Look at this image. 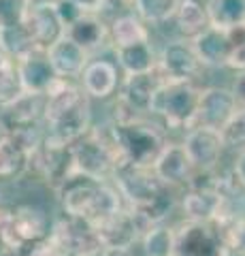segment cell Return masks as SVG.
I'll return each mask as SVG.
<instances>
[{
	"mask_svg": "<svg viewBox=\"0 0 245 256\" xmlns=\"http://www.w3.org/2000/svg\"><path fill=\"white\" fill-rule=\"evenodd\" d=\"M92 100L81 86L58 79L45 94L43 134L58 146H73L92 128Z\"/></svg>",
	"mask_w": 245,
	"mask_h": 256,
	"instance_id": "cell-1",
	"label": "cell"
},
{
	"mask_svg": "<svg viewBox=\"0 0 245 256\" xmlns=\"http://www.w3.org/2000/svg\"><path fill=\"white\" fill-rule=\"evenodd\" d=\"M64 216L81 218L90 224H100L109 216L124 210V198L111 182H100L81 173H73L56 190Z\"/></svg>",
	"mask_w": 245,
	"mask_h": 256,
	"instance_id": "cell-2",
	"label": "cell"
},
{
	"mask_svg": "<svg viewBox=\"0 0 245 256\" xmlns=\"http://www.w3.org/2000/svg\"><path fill=\"white\" fill-rule=\"evenodd\" d=\"M111 139L117 162H130L139 166H154L160 152L169 143L164 128L156 126L149 120H137L128 124L111 122Z\"/></svg>",
	"mask_w": 245,
	"mask_h": 256,
	"instance_id": "cell-3",
	"label": "cell"
},
{
	"mask_svg": "<svg viewBox=\"0 0 245 256\" xmlns=\"http://www.w3.org/2000/svg\"><path fill=\"white\" fill-rule=\"evenodd\" d=\"M201 90L196 84L164 82L152 100L149 116L160 118L167 130H190L196 122Z\"/></svg>",
	"mask_w": 245,
	"mask_h": 256,
	"instance_id": "cell-4",
	"label": "cell"
},
{
	"mask_svg": "<svg viewBox=\"0 0 245 256\" xmlns=\"http://www.w3.org/2000/svg\"><path fill=\"white\" fill-rule=\"evenodd\" d=\"M75 173L88 175V178L111 182V175L117 164L115 146L111 139V122L92 126L90 132L70 146Z\"/></svg>",
	"mask_w": 245,
	"mask_h": 256,
	"instance_id": "cell-5",
	"label": "cell"
},
{
	"mask_svg": "<svg viewBox=\"0 0 245 256\" xmlns=\"http://www.w3.org/2000/svg\"><path fill=\"white\" fill-rule=\"evenodd\" d=\"M51 224L49 214L43 207L30 203L15 205L0 228V242L4 248H13V250H30L45 237H49Z\"/></svg>",
	"mask_w": 245,
	"mask_h": 256,
	"instance_id": "cell-6",
	"label": "cell"
},
{
	"mask_svg": "<svg viewBox=\"0 0 245 256\" xmlns=\"http://www.w3.org/2000/svg\"><path fill=\"white\" fill-rule=\"evenodd\" d=\"M111 182L128 210L143 207L167 188L158 180V175L154 173L152 166H139L130 162H117L115 171L111 175Z\"/></svg>",
	"mask_w": 245,
	"mask_h": 256,
	"instance_id": "cell-7",
	"label": "cell"
},
{
	"mask_svg": "<svg viewBox=\"0 0 245 256\" xmlns=\"http://www.w3.org/2000/svg\"><path fill=\"white\" fill-rule=\"evenodd\" d=\"M213 222H184L175 228L173 256H231Z\"/></svg>",
	"mask_w": 245,
	"mask_h": 256,
	"instance_id": "cell-8",
	"label": "cell"
},
{
	"mask_svg": "<svg viewBox=\"0 0 245 256\" xmlns=\"http://www.w3.org/2000/svg\"><path fill=\"white\" fill-rule=\"evenodd\" d=\"M28 171H32L47 186L58 190L75 173L70 146H58V143H51L43 137V143L30 156Z\"/></svg>",
	"mask_w": 245,
	"mask_h": 256,
	"instance_id": "cell-9",
	"label": "cell"
},
{
	"mask_svg": "<svg viewBox=\"0 0 245 256\" xmlns=\"http://www.w3.org/2000/svg\"><path fill=\"white\" fill-rule=\"evenodd\" d=\"M201 68H203V64L196 58L194 47L190 41L173 38V41L164 43V47L158 52L156 70L162 75L164 82L194 84V79L199 77Z\"/></svg>",
	"mask_w": 245,
	"mask_h": 256,
	"instance_id": "cell-10",
	"label": "cell"
},
{
	"mask_svg": "<svg viewBox=\"0 0 245 256\" xmlns=\"http://www.w3.org/2000/svg\"><path fill=\"white\" fill-rule=\"evenodd\" d=\"M43 130L26 134L0 132V180H17L28 173L30 156L43 143Z\"/></svg>",
	"mask_w": 245,
	"mask_h": 256,
	"instance_id": "cell-11",
	"label": "cell"
},
{
	"mask_svg": "<svg viewBox=\"0 0 245 256\" xmlns=\"http://www.w3.org/2000/svg\"><path fill=\"white\" fill-rule=\"evenodd\" d=\"M45 94H23L15 102L0 109V132L26 134L43 130Z\"/></svg>",
	"mask_w": 245,
	"mask_h": 256,
	"instance_id": "cell-12",
	"label": "cell"
},
{
	"mask_svg": "<svg viewBox=\"0 0 245 256\" xmlns=\"http://www.w3.org/2000/svg\"><path fill=\"white\" fill-rule=\"evenodd\" d=\"M51 235L70 252V256H100L105 250L94 224L81 218L64 216L51 224Z\"/></svg>",
	"mask_w": 245,
	"mask_h": 256,
	"instance_id": "cell-13",
	"label": "cell"
},
{
	"mask_svg": "<svg viewBox=\"0 0 245 256\" xmlns=\"http://www.w3.org/2000/svg\"><path fill=\"white\" fill-rule=\"evenodd\" d=\"M190 162L199 173L216 171L220 158L224 154V141L220 130H213L207 126H194L186 130V137L181 141Z\"/></svg>",
	"mask_w": 245,
	"mask_h": 256,
	"instance_id": "cell-14",
	"label": "cell"
},
{
	"mask_svg": "<svg viewBox=\"0 0 245 256\" xmlns=\"http://www.w3.org/2000/svg\"><path fill=\"white\" fill-rule=\"evenodd\" d=\"M122 77L124 75L120 73L115 60L96 56V58H90V62L85 64L83 73L79 77V86H81V90L90 100H107L117 94Z\"/></svg>",
	"mask_w": 245,
	"mask_h": 256,
	"instance_id": "cell-15",
	"label": "cell"
},
{
	"mask_svg": "<svg viewBox=\"0 0 245 256\" xmlns=\"http://www.w3.org/2000/svg\"><path fill=\"white\" fill-rule=\"evenodd\" d=\"M237 111H239V107H237V100L228 88H205V90H201L194 126H207L213 130H222L237 116Z\"/></svg>",
	"mask_w": 245,
	"mask_h": 256,
	"instance_id": "cell-16",
	"label": "cell"
},
{
	"mask_svg": "<svg viewBox=\"0 0 245 256\" xmlns=\"http://www.w3.org/2000/svg\"><path fill=\"white\" fill-rule=\"evenodd\" d=\"M162 84L164 79L158 70H152V73H145V75L122 77L120 90H117V100H122L139 118H147L149 109H152V100Z\"/></svg>",
	"mask_w": 245,
	"mask_h": 256,
	"instance_id": "cell-17",
	"label": "cell"
},
{
	"mask_svg": "<svg viewBox=\"0 0 245 256\" xmlns=\"http://www.w3.org/2000/svg\"><path fill=\"white\" fill-rule=\"evenodd\" d=\"M23 28L32 36L36 50L47 52L53 43H58L64 36V26L56 13L53 4H32L30 2L28 15L23 20Z\"/></svg>",
	"mask_w": 245,
	"mask_h": 256,
	"instance_id": "cell-18",
	"label": "cell"
},
{
	"mask_svg": "<svg viewBox=\"0 0 245 256\" xmlns=\"http://www.w3.org/2000/svg\"><path fill=\"white\" fill-rule=\"evenodd\" d=\"M64 36L77 43L90 58H96V54L111 47V43H109V22L102 20V15L94 13H83L75 24H70L64 30Z\"/></svg>",
	"mask_w": 245,
	"mask_h": 256,
	"instance_id": "cell-19",
	"label": "cell"
},
{
	"mask_svg": "<svg viewBox=\"0 0 245 256\" xmlns=\"http://www.w3.org/2000/svg\"><path fill=\"white\" fill-rule=\"evenodd\" d=\"M152 169L158 175V180L164 186H171V188H177V186L188 188V184L192 182L196 173L181 143H167Z\"/></svg>",
	"mask_w": 245,
	"mask_h": 256,
	"instance_id": "cell-20",
	"label": "cell"
},
{
	"mask_svg": "<svg viewBox=\"0 0 245 256\" xmlns=\"http://www.w3.org/2000/svg\"><path fill=\"white\" fill-rule=\"evenodd\" d=\"M15 66H17L26 94H47L51 90V86L58 82L56 70L47 58V52L43 50H34L32 54L23 56L21 60L15 62Z\"/></svg>",
	"mask_w": 245,
	"mask_h": 256,
	"instance_id": "cell-21",
	"label": "cell"
},
{
	"mask_svg": "<svg viewBox=\"0 0 245 256\" xmlns=\"http://www.w3.org/2000/svg\"><path fill=\"white\" fill-rule=\"evenodd\" d=\"M94 228H96L102 248H128V250H132V246L141 239L137 220H134L128 207L109 216L107 220H102Z\"/></svg>",
	"mask_w": 245,
	"mask_h": 256,
	"instance_id": "cell-22",
	"label": "cell"
},
{
	"mask_svg": "<svg viewBox=\"0 0 245 256\" xmlns=\"http://www.w3.org/2000/svg\"><path fill=\"white\" fill-rule=\"evenodd\" d=\"M47 58H49L58 79H66V82H79L85 64L90 62V56L68 36H62L58 43H53L47 50Z\"/></svg>",
	"mask_w": 245,
	"mask_h": 256,
	"instance_id": "cell-23",
	"label": "cell"
},
{
	"mask_svg": "<svg viewBox=\"0 0 245 256\" xmlns=\"http://www.w3.org/2000/svg\"><path fill=\"white\" fill-rule=\"evenodd\" d=\"M167 24H173L177 38H181V41H194L201 32L209 28L207 9L199 0H179Z\"/></svg>",
	"mask_w": 245,
	"mask_h": 256,
	"instance_id": "cell-24",
	"label": "cell"
},
{
	"mask_svg": "<svg viewBox=\"0 0 245 256\" xmlns=\"http://www.w3.org/2000/svg\"><path fill=\"white\" fill-rule=\"evenodd\" d=\"M149 41H152L149 26L134 11L120 13L109 22V43H111V50L130 47L137 43H149Z\"/></svg>",
	"mask_w": 245,
	"mask_h": 256,
	"instance_id": "cell-25",
	"label": "cell"
},
{
	"mask_svg": "<svg viewBox=\"0 0 245 256\" xmlns=\"http://www.w3.org/2000/svg\"><path fill=\"white\" fill-rule=\"evenodd\" d=\"M194 47V54L199 62L209 68H226L228 64V41L226 30L209 26L205 32H201L194 41H190Z\"/></svg>",
	"mask_w": 245,
	"mask_h": 256,
	"instance_id": "cell-26",
	"label": "cell"
},
{
	"mask_svg": "<svg viewBox=\"0 0 245 256\" xmlns=\"http://www.w3.org/2000/svg\"><path fill=\"white\" fill-rule=\"evenodd\" d=\"M115 56V64L124 77L128 75H145L156 70L158 64V52L154 50L152 41L149 43H137L130 47H120L111 50Z\"/></svg>",
	"mask_w": 245,
	"mask_h": 256,
	"instance_id": "cell-27",
	"label": "cell"
},
{
	"mask_svg": "<svg viewBox=\"0 0 245 256\" xmlns=\"http://www.w3.org/2000/svg\"><path fill=\"white\" fill-rule=\"evenodd\" d=\"M209 26L228 30L245 24V0H207L205 2Z\"/></svg>",
	"mask_w": 245,
	"mask_h": 256,
	"instance_id": "cell-28",
	"label": "cell"
},
{
	"mask_svg": "<svg viewBox=\"0 0 245 256\" xmlns=\"http://www.w3.org/2000/svg\"><path fill=\"white\" fill-rule=\"evenodd\" d=\"M141 246H143L145 256H173L175 254V228L167 224H156L141 235Z\"/></svg>",
	"mask_w": 245,
	"mask_h": 256,
	"instance_id": "cell-29",
	"label": "cell"
},
{
	"mask_svg": "<svg viewBox=\"0 0 245 256\" xmlns=\"http://www.w3.org/2000/svg\"><path fill=\"white\" fill-rule=\"evenodd\" d=\"M0 50L4 52V56L13 62L21 60L23 56L32 54L36 50V45L32 41V36L28 34V30L21 26H15V28H4L0 30Z\"/></svg>",
	"mask_w": 245,
	"mask_h": 256,
	"instance_id": "cell-30",
	"label": "cell"
},
{
	"mask_svg": "<svg viewBox=\"0 0 245 256\" xmlns=\"http://www.w3.org/2000/svg\"><path fill=\"white\" fill-rule=\"evenodd\" d=\"M179 0H134V13L143 20L147 26L154 24V26H164L173 11H175Z\"/></svg>",
	"mask_w": 245,
	"mask_h": 256,
	"instance_id": "cell-31",
	"label": "cell"
},
{
	"mask_svg": "<svg viewBox=\"0 0 245 256\" xmlns=\"http://www.w3.org/2000/svg\"><path fill=\"white\" fill-rule=\"evenodd\" d=\"M23 94L26 92H23L17 66H15L13 60H9L2 68H0V109L11 105V102H15Z\"/></svg>",
	"mask_w": 245,
	"mask_h": 256,
	"instance_id": "cell-32",
	"label": "cell"
},
{
	"mask_svg": "<svg viewBox=\"0 0 245 256\" xmlns=\"http://www.w3.org/2000/svg\"><path fill=\"white\" fill-rule=\"evenodd\" d=\"M228 41V64L226 68H233L235 73L245 70V24L233 26L226 30Z\"/></svg>",
	"mask_w": 245,
	"mask_h": 256,
	"instance_id": "cell-33",
	"label": "cell"
},
{
	"mask_svg": "<svg viewBox=\"0 0 245 256\" xmlns=\"http://www.w3.org/2000/svg\"><path fill=\"white\" fill-rule=\"evenodd\" d=\"M28 9L30 0H0V30L21 26Z\"/></svg>",
	"mask_w": 245,
	"mask_h": 256,
	"instance_id": "cell-34",
	"label": "cell"
},
{
	"mask_svg": "<svg viewBox=\"0 0 245 256\" xmlns=\"http://www.w3.org/2000/svg\"><path fill=\"white\" fill-rule=\"evenodd\" d=\"M220 134H222L224 148H245V111H237V116L220 130Z\"/></svg>",
	"mask_w": 245,
	"mask_h": 256,
	"instance_id": "cell-35",
	"label": "cell"
},
{
	"mask_svg": "<svg viewBox=\"0 0 245 256\" xmlns=\"http://www.w3.org/2000/svg\"><path fill=\"white\" fill-rule=\"evenodd\" d=\"M28 256H70V252L49 233V237H45L43 242L32 246V250H30Z\"/></svg>",
	"mask_w": 245,
	"mask_h": 256,
	"instance_id": "cell-36",
	"label": "cell"
},
{
	"mask_svg": "<svg viewBox=\"0 0 245 256\" xmlns=\"http://www.w3.org/2000/svg\"><path fill=\"white\" fill-rule=\"evenodd\" d=\"M53 6H56V13H58V18H60V22H62V26H64V30L70 26V24H75V22L83 15L73 2H70V0H58V2L53 4Z\"/></svg>",
	"mask_w": 245,
	"mask_h": 256,
	"instance_id": "cell-37",
	"label": "cell"
},
{
	"mask_svg": "<svg viewBox=\"0 0 245 256\" xmlns=\"http://www.w3.org/2000/svg\"><path fill=\"white\" fill-rule=\"evenodd\" d=\"M228 90L233 92L235 100H237V107L245 109V70H239V73H237L235 82H233V86L228 88Z\"/></svg>",
	"mask_w": 245,
	"mask_h": 256,
	"instance_id": "cell-38",
	"label": "cell"
},
{
	"mask_svg": "<svg viewBox=\"0 0 245 256\" xmlns=\"http://www.w3.org/2000/svg\"><path fill=\"white\" fill-rule=\"evenodd\" d=\"M81 13H94L100 15L102 11L107 9V0H70Z\"/></svg>",
	"mask_w": 245,
	"mask_h": 256,
	"instance_id": "cell-39",
	"label": "cell"
},
{
	"mask_svg": "<svg viewBox=\"0 0 245 256\" xmlns=\"http://www.w3.org/2000/svg\"><path fill=\"white\" fill-rule=\"evenodd\" d=\"M233 175L237 178V182L241 184V188L245 190V148H241V150H239V154H237V158H235Z\"/></svg>",
	"mask_w": 245,
	"mask_h": 256,
	"instance_id": "cell-40",
	"label": "cell"
},
{
	"mask_svg": "<svg viewBox=\"0 0 245 256\" xmlns=\"http://www.w3.org/2000/svg\"><path fill=\"white\" fill-rule=\"evenodd\" d=\"M100 256H134V254L128 248H105L100 252Z\"/></svg>",
	"mask_w": 245,
	"mask_h": 256,
	"instance_id": "cell-41",
	"label": "cell"
},
{
	"mask_svg": "<svg viewBox=\"0 0 245 256\" xmlns=\"http://www.w3.org/2000/svg\"><path fill=\"white\" fill-rule=\"evenodd\" d=\"M109 2V0H107ZM113 2H120L124 6H128V11H134V0H113Z\"/></svg>",
	"mask_w": 245,
	"mask_h": 256,
	"instance_id": "cell-42",
	"label": "cell"
},
{
	"mask_svg": "<svg viewBox=\"0 0 245 256\" xmlns=\"http://www.w3.org/2000/svg\"><path fill=\"white\" fill-rule=\"evenodd\" d=\"M6 62H9V58H6V56H4V52H2V50H0V68H2V66H4V64H6Z\"/></svg>",
	"mask_w": 245,
	"mask_h": 256,
	"instance_id": "cell-43",
	"label": "cell"
},
{
	"mask_svg": "<svg viewBox=\"0 0 245 256\" xmlns=\"http://www.w3.org/2000/svg\"><path fill=\"white\" fill-rule=\"evenodd\" d=\"M0 205H2V188H0Z\"/></svg>",
	"mask_w": 245,
	"mask_h": 256,
	"instance_id": "cell-44",
	"label": "cell"
},
{
	"mask_svg": "<svg viewBox=\"0 0 245 256\" xmlns=\"http://www.w3.org/2000/svg\"><path fill=\"white\" fill-rule=\"evenodd\" d=\"M2 248H4V246H2V242H0V252H2Z\"/></svg>",
	"mask_w": 245,
	"mask_h": 256,
	"instance_id": "cell-45",
	"label": "cell"
},
{
	"mask_svg": "<svg viewBox=\"0 0 245 256\" xmlns=\"http://www.w3.org/2000/svg\"><path fill=\"white\" fill-rule=\"evenodd\" d=\"M243 256H245V252H243Z\"/></svg>",
	"mask_w": 245,
	"mask_h": 256,
	"instance_id": "cell-46",
	"label": "cell"
},
{
	"mask_svg": "<svg viewBox=\"0 0 245 256\" xmlns=\"http://www.w3.org/2000/svg\"><path fill=\"white\" fill-rule=\"evenodd\" d=\"M243 111H245V109H243Z\"/></svg>",
	"mask_w": 245,
	"mask_h": 256,
	"instance_id": "cell-47",
	"label": "cell"
}]
</instances>
